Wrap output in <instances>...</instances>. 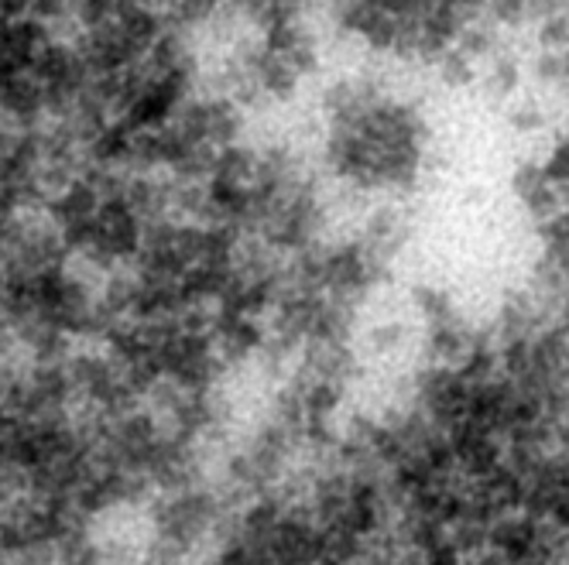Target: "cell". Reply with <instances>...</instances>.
<instances>
[{
	"mask_svg": "<svg viewBox=\"0 0 569 565\" xmlns=\"http://www.w3.org/2000/svg\"><path fill=\"white\" fill-rule=\"evenodd\" d=\"M93 223H96V240L90 247H100L103 254H110L117 264L134 261V257L141 254V220L127 209L124 199L100 203Z\"/></svg>",
	"mask_w": 569,
	"mask_h": 565,
	"instance_id": "1",
	"label": "cell"
},
{
	"mask_svg": "<svg viewBox=\"0 0 569 565\" xmlns=\"http://www.w3.org/2000/svg\"><path fill=\"white\" fill-rule=\"evenodd\" d=\"M371 281H367V261L360 240H343L330 247V261H326V295L336 302L360 305L371 295Z\"/></svg>",
	"mask_w": 569,
	"mask_h": 565,
	"instance_id": "2",
	"label": "cell"
},
{
	"mask_svg": "<svg viewBox=\"0 0 569 565\" xmlns=\"http://www.w3.org/2000/svg\"><path fill=\"white\" fill-rule=\"evenodd\" d=\"M261 42L271 48V52L278 55V59H285V66L295 72V76H312V72H319V42L316 35L306 28L302 21L295 24H285V28H271L261 35Z\"/></svg>",
	"mask_w": 569,
	"mask_h": 565,
	"instance_id": "3",
	"label": "cell"
},
{
	"mask_svg": "<svg viewBox=\"0 0 569 565\" xmlns=\"http://www.w3.org/2000/svg\"><path fill=\"white\" fill-rule=\"evenodd\" d=\"M264 343H268V333H264V326L258 319L216 316V322H213V346L227 367H237V363H244L247 357L261 353Z\"/></svg>",
	"mask_w": 569,
	"mask_h": 565,
	"instance_id": "4",
	"label": "cell"
},
{
	"mask_svg": "<svg viewBox=\"0 0 569 565\" xmlns=\"http://www.w3.org/2000/svg\"><path fill=\"white\" fill-rule=\"evenodd\" d=\"M302 370L316 377V381H330L343 387L360 377V360L350 346L306 343L302 346Z\"/></svg>",
	"mask_w": 569,
	"mask_h": 565,
	"instance_id": "5",
	"label": "cell"
},
{
	"mask_svg": "<svg viewBox=\"0 0 569 565\" xmlns=\"http://www.w3.org/2000/svg\"><path fill=\"white\" fill-rule=\"evenodd\" d=\"M357 329V305L336 302L326 295L323 309H319L316 322L309 329L306 343H326V346H350V336Z\"/></svg>",
	"mask_w": 569,
	"mask_h": 565,
	"instance_id": "6",
	"label": "cell"
},
{
	"mask_svg": "<svg viewBox=\"0 0 569 565\" xmlns=\"http://www.w3.org/2000/svg\"><path fill=\"white\" fill-rule=\"evenodd\" d=\"M244 134V110L227 96H206V144L216 151L234 148Z\"/></svg>",
	"mask_w": 569,
	"mask_h": 565,
	"instance_id": "7",
	"label": "cell"
},
{
	"mask_svg": "<svg viewBox=\"0 0 569 565\" xmlns=\"http://www.w3.org/2000/svg\"><path fill=\"white\" fill-rule=\"evenodd\" d=\"M96 209H100V196H96V192L83 179H76L66 192H62V196H55L52 203L45 206V216H48V223H52L55 230H62V226L93 220Z\"/></svg>",
	"mask_w": 569,
	"mask_h": 565,
	"instance_id": "8",
	"label": "cell"
},
{
	"mask_svg": "<svg viewBox=\"0 0 569 565\" xmlns=\"http://www.w3.org/2000/svg\"><path fill=\"white\" fill-rule=\"evenodd\" d=\"M470 326H474V322L456 316L453 322H446V326L429 329V339H426L429 360L443 363V367H460L470 353Z\"/></svg>",
	"mask_w": 569,
	"mask_h": 565,
	"instance_id": "9",
	"label": "cell"
},
{
	"mask_svg": "<svg viewBox=\"0 0 569 565\" xmlns=\"http://www.w3.org/2000/svg\"><path fill=\"white\" fill-rule=\"evenodd\" d=\"M254 168H258V151L247 148V144H234V148L216 151L213 182L251 185V182H254Z\"/></svg>",
	"mask_w": 569,
	"mask_h": 565,
	"instance_id": "10",
	"label": "cell"
},
{
	"mask_svg": "<svg viewBox=\"0 0 569 565\" xmlns=\"http://www.w3.org/2000/svg\"><path fill=\"white\" fill-rule=\"evenodd\" d=\"M412 237V230H408L405 216L398 206H378L367 213L364 220V233H360V240L364 244H388V240H398V244H405V240Z\"/></svg>",
	"mask_w": 569,
	"mask_h": 565,
	"instance_id": "11",
	"label": "cell"
},
{
	"mask_svg": "<svg viewBox=\"0 0 569 565\" xmlns=\"http://www.w3.org/2000/svg\"><path fill=\"white\" fill-rule=\"evenodd\" d=\"M96 302H100L117 322L131 319L134 316V302H138V278H134V274H120V271L110 274V278L103 281Z\"/></svg>",
	"mask_w": 569,
	"mask_h": 565,
	"instance_id": "12",
	"label": "cell"
},
{
	"mask_svg": "<svg viewBox=\"0 0 569 565\" xmlns=\"http://www.w3.org/2000/svg\"><path fill=\"white\" fill-rule=\"evenodd\" d=\"M412 302H415V309H419V316L426 319L429 329L446 326V322H453L456 316H460L456 305H453V295L446 292V288H436V285H415Z\"/></svg>",
	"mask_w": 569,
	"mask_h": 565,
	"instance_id": "13",
	"label": "cell"
},
{
	"mask_svg": "<svg viewBox=\"0 0 569 565\" xmlns=\"http://www.w3.org/2000/svg\"><path fill=\"white\" fill-rule=\"evenodd\" d=\"M518 79H522V69H518L515 55H498L491 72L480 79V90H484V96L491 103H504L518 90Z\"/></svg>",
	"mask_w": 569,
	"mask_h": 565,
	"instance_id": "14",
	"label": "cell"
},
{
	"mask_svg": "<svg viewBox=\"0 0 569 565\" xmlns=\"http://www.w3.org/2000/svg\"><path fill=\"white\" fill-rule=\"evenodd\" d=\"M213 165H216V148H210V144H192L168 172L179 182H206L213 179Z\"/></svg>",
	"mask_w": 569,
	"mask_h": 565,
	"instance_id": "15",
	"label": "cell"
},
{
	"mask_svg": "<svg viewBox=\"0 0 569 565\" xmlns=\"http://www.w3.org/2000/svg\"><path fill=\"white\" fill-rule=\"evenodd\" d=\"M340 401H343V387L330 384V381H316V377H309L306 391H302L306 418H333V411L340 408Z\"/></svg>",
	"mask_w": 569,
	"mask_h": 565,
	"instance_id": "16",
	"label": "cell"
},
{
	"mask_svg": "<svg viewBox=\"0 0 569 565\" xmlns=\"http://www.w3.org/2000/svg\"><path fill=\"white\" fill-rule=\"evenodd\" d=\"M360 38L374 52H391V45H395V18H391L388 4H371V14H367L364 28H360Z\"/></svg>",
	"mask_w": 569,
	"mask_h": 565,
	"instance_id": "17",
	"label": "cell"
},
{
	"mask_svg": "<svg viewBox=\"0 0 569 565\" xmlns=\"http://www.w3.org/2000/svg\"><path fill=\"white\" fill-rule=\"evenodd\" d=\"M498 45H501L498 28H487V24H474V28H463V35L456 38V52H463L470 62L494 55V52H498Z\"/></svg>",
	"mask_w": 569,
	"mask_h": 565,
	"instance_id": "18",
	"label": "cell"
},
{
	"mask_svg": "<svg viewBox=\"0 0 569 565\" xmlns=\"http://www.w3.org/2000/svg\"><path fill=\"white\" fill-rule=\"evenodd\" d=\"M436 69H439V83L450 86V90H467V86L477 79L474 62H470L463 52H456V48H450V52L436 62Z\"/></svg>",
	"mask_w": 569,
	"mask_h": 565,
	"instance_id": "19",
	"label": "cell"
},
{
	"mask_svg": "<svg viewBox=\"0 0 569 565\" xmlns=\"http://www.w3.org/2000/svg\"><path fill=\"white\" fill-rule=\"evenodd\" d=\"M498 367L504 370L508 381H518L528 370H535L532 360V339H518V343H504L498 346Z\"/></svg>",
	"mask_w": 569,
	"mask_h": 565,
	"instance_id": "20",
	"label": "cell"
},
{
	"mask_svg": "<svg viewBox=\"0 0 569 565\" xmlns=\"http://www.w3.org/2000/svg\"><path fill=\"white\" fill-rule=\"evenodd\" d=\"M460 377L467 381V387H480L487 381H494L498 374V350H470L467 360L460 363Z\"/></svg>",
	"mask_w": 569,
	"mask_h": 565,
	"instance_id": "21",
	"label": "cell"
},
{
	"mask_svg": "<svg viewBox=\"0 0 569 565\" xmlns=\"http://www.w3.org/2000/svg\"><path fill=\"white\" fill-rule=\"evenodd\" d=\"M546 185H549V179H546V172H542L539 161H518L515 172H511V192H515L518 199H528L532 192L546 189Z\"/></svg>",
	"mask_w": 569,
	"mask_h": 565,
	"instance_id": "22",
	"label": "cell"
},
{
	"mask_svg": "<svg viewBox=\"0 0 569 565\" xmlns=\"http://www.w3.org/2000/svg\"><path fill=\"white\" fill-rule=\"evenodd\" d=\"M542 172H546V179L552 189H563V185H569V137H559L556 144H552L549 158L542 161Z\"/></svg>",
	"mask_w": 569,
	"mask_h": 565,
	"instance_id": "23",
	"label": "cell"
},
{
	"mask_svg": "<svg viewBox=\"0 0 569 565\" xmlns=\"http://www.w3.org/2000/svg\"><path fill=\"white\" fill-rule=\"evenodd\" d=\"M367 14H371V4H336L330 11L333 18V28L340 31V35H360V28H364Z\"/></svg>",
	"mask_w": 569,
	"mask_h": 565,
	"instance_id": "24",
	"label": "cell"
},
{
	"mask_svg": "<svg viewBox=\"0 0 569 565\" xmlns=\"http://www.w3.org/2000/svg\"><path fill=\"white\" fill-rule=\"evenodd\" d=\"M539 45L546 52H566L569 48V14H552L539 24Z\"/></svg>",
	"mask_w": 569,
	"mask_h": 565,
	"instance_id": "25",
	"label": "cell"
},
{
	"mask_svg": "<svg viewBox=\"0 0 569 565\" xmlns=\"http://www.w3.org/2000/svg\"><path fill=\"white\" fill-rule=\"evenodd\" d=\"M546 110L539 107L535 100H525V103H518V107H511L508 113V124L515 127L518 134H535V131H542L546 127Z\"/></svg>",
	"mask_w": 569,
	"mask_h": 565,
	"instance_id": "26",
	"label": "cell"
},
{
	"mask_svg": "<svg viewBox=\"0 0 569 565\" xmlns=\"http://www.w3.org/2000/svg\"><path fill=\"white\" fill-rule=\"evenodd\" d=\"M522 206H525V213L542 226V223H549L552 216L559 213V206H563V203H559V192L552 189V185H546V189H539V192H532L528 199H522Z\"/></svg>",
	"mask_w": 569,
	"mask_h": 565,
	"instance_id": "27",
	"label": "cell"
},
{
	"mask_svg": "<svg viewBox=\"0 0 569 565\" xmlns=\"http://www.w3.org/2000/svg\"><path fill=\"white\" fill-rule=\"evenodd\" d=\"M405 343V322H381L367 333V346L374 353H395Z\"/></svg>",
	"mask_w": 569,
	"mask_h": 565,
	"instance_id": "28",
	"label": "cell"
},
{
	"mask_svg": "<svg viewBox=\"0 0 569 565\" xmlns=\"http://www.w3.org/2000/svg\"><path fill=\"white\" fill-rule=\"evenodd\" d=\"M539 237L542 244H546L549 254H556V250L569 247V209H559L556 216H552L549 223L539 226Z\"/></svg>",
	"mask_w": 569,
	"mask_h": 565,
	"instance_id": "29",
	"label": "cell"
},
{
	"mask_svg": "<svg viewBox=\"0 0 569 565\" xmlns=\"http://www.w3.org/2000/svg\"><path fill=\"white\" fill-rule=\"evenodd\" d=\"M487 14H491L494 24H501V28H518V24L528 18V7L515 4V0H504V4H487Z\"/></svg>",
	"mask_w": 569,
	"mask_h": 565,
	"instance_id": "30",
	"label": "cell"
},
{
	"mask_svg": "<svg viewBox=\"0 0 569 565\" xmlns=\"http://www.w3.org/2000/svg\"><path fill=\"white\" fill-rule=\"evenodd\" d=\"M532 69L539 83H559L563 79V59H559V52H539Z\"/></svg>",
	"mask_w": 569,
	"mask_h": 565,
	"instance_id": "31",
	"label": "cell"
},
{
	"mask_svg": "<svg viewBox=\"0 0 569 565\" xmlns=\"http://www.w3.org/2000/svg\"><path fill=\"white\" fill-rule=\"evenodd\" d=\"M14 137H18V131H14L11 124H4V120H0V168L7 165V158H11V151H14Z\"/></svg>",
	"mask_w": 569,
	"mask_h": 565,
	"instance_id": "32",
	"label": "cell"
},
{
	"mask_svg": "<svg viewBox=\"0 0 569 565\" xmlns=\"http://www.w3.org/2000/svg\"><path fill=\"white\" fill-rule=\"evenodd\" d=\"M552 326H556L559 333L569 339V298H566L563 305H559V312H556V319H552Z\"/></svg>",
	"mask_w": 569,
	"mask_h": 565,
	"instance_id": "33",
	"label": "cell"
},
{
	"mask_svg": "<svg viewBox=\"0 0 569 565\" xmlns=\"http://www.w3.org/2000/svg\"><path fill=\"white\" fill-rule=\"evenodd\" d=\"M559 59H563V79H559V83H569V48L559 52Z\"/></svg>",
	"mask_w": 569,
	"mask_h": 565,
	"instance_id": "34",
	"label": "cell"
}]
</instances>
